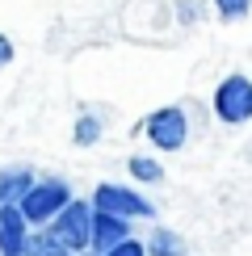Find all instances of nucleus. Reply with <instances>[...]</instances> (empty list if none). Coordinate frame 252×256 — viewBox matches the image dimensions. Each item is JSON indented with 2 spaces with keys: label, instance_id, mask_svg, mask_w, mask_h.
<instances>
[{
  "label": "nucleus",
  "instance_id": "obj_16",
  "mask_svg": "<svg viewBox=\"0 0 252 256\" xmlns=\"http://www.w3.org/2000/svg\"><path fill=\"white\" fill-rule=\"evenodd\" d=\"M76 256H97V252H92V248H84V252H76Z\"/></svg>",
  "mask_w": 252,
  "mask_h": 256
},
{
  "label": "nucleus",
  "instance_id": "obj_12",
  "mask_svg": "<svg viewBox=\"0 0 252 256\" xmlns=\"http://www.w3.org/2000/svg\"><path fill=\"white\" fill-rule=\"evenodd\" d=\"M101 134H105V126L97 114H80L76 126H72V138H76V147H92V143H101Z\"/></svg>",
  "mask_w": 252,
  "mask_h": 256
},
{
  "label": "nucleus",
  "instance_id": "obj_8",
  "mask_svg": "<svg viewBox=\"0 0 252 256\" xmlns=\"http://www.w3.org/2000/svg\"><path fill=\"white\" fill-rule=\"evenodd\" d=\"M143 244H147V256H189V252H194L181 231H176V227H164V222H156V227L147 231Z\"/></svg>",
  "mask_w": 252,
  "mask_h": 256
},
{
  "label": "nucleus",
  "instance_id": "obj_13",
  "mask_svg": "<svg viewBox=\"0 0 252 256\" xmlns=\"http://www.w3.org/2000/svg\"><path fill=\"white\" fill-rule=\"evenodd\" d=\"M210 4H214V13L223 21H244L252 13V0H210Z\"/></svg>",
  "mask_w": 252,
  "mask_h": 256
},
{
  "label": "nucleus",
  "instance_id": "obj_9",
  "mask_svg": "<svg viewBox=\"0 0 252 256\" xmlns=\"http://www.w3.org/2000/svg\"><path fill=\"white\" fill-rule=\"evenodd\" d=\"M34 180H38V172L30 164H4V168H0V198H4V202H21Z\"/></svg>",
  "mask_w": 252,
  "mask_h": 256
},
{
  "label": "nucleus",
  "instance_id": "obj_5",
  "mask_svg": "<svg viewBox=\"0 0 252 256\" xmlns=\"http://www.w3.org/2000/svg\"><path fill=\"white\" fill-rule=\"evenodd\" d=\"M46 227L55 231L72 252H84V248L92 244V202H88V198H72L68 206L46 222Z\"/></svg>",
  "mask_w": 252,
  "mask_h": 256
},
{
  "label": "nucleus",
  "instance_id": "obj_15",
  "mask_svg": "<svg viewBox=\"0 0 252 256\" xmlns=\"http://www.w3.org/2000/svg\"><path fill=\"white\" fill-rule=\"evenodd\" d=\"M13 55H17V50H13V42L0 34V68H8V63H13Z\"/></svg>",
  "mask_w": 252,
  "mask_h": 256
},
{
  "label": "nucleus",
  "instance_id": "obj_14",
  "mask_svg": "<svg viewBox=\"0 0 252 256\" xmlns=\"http://www.w3.org/2000/svg\"><path fill=\"white\" fill-rule=\"evenodd\" d=\"M101 256H147V244L139 236H126L122 244H114L110 252H101Z\"/></svg>",
  "mask_w": 252,
  "mask_h": 256
},
{
  "label": "nucleus",
  "instance_id": "obj_6",
  "mask_svg": "<svg viewBox=\"0 0 252 256\" xmlns=\"http://www.w3.org/2000/svg\"><path fill=\"white\" fill-rule=\"evenodd\" d=\"M30 222L17 202H0V256H26Z\"/></svg>",
  "mask_w": 252,
  "mask_h": 256
},
{
  "label": "nucleus",
  "instance_id": "obj_11",
  "mask_svg": "<svg viewBox=\"0 0 252 256\" xmlns=\"http://www.w3.org/2000/svg\"><path fill=\"white\" fill-rule=\"evenodd\" d=\"M126 172H130L134 185H160L164 180V164H160V156H130L126 160Z\"/></svg>",
  "mask_w": 252,
  "mask_h": 256
},
{
  "label": "nucleus",
  "instance_id": "obj_3",
  "mask_svg": "<svg viewBox=\"0 0 252 256\" xmlns=\"http://www.w3.org/2000/svg\"><path fill=\"white\" fill-rule=\"evenodd\" d=\"M92 210H110V214H122V218H156V202L143 194L139 185H122V180H97L92 185Z\"/></svg>",
  "mask_w": 252,
  "mask_h": 256
},
{
  "label": "nucleus",
  "instance_id": "obj_7",
  "mask_svg": "<svg viewBox=\"0 0 252 256\" xmlns=\"http://www.w3.org/2000/svg\"><path fill=\"white\" fill-rule=\"evenodd\" d=\"M126 236H134V218H122V214H110V210H92V252H110L114 244H122Z\"/></svg>",
  "mask_w": 252,
  "mask_h": 256
},
{
  "label": "nucleus",
  "instance_id": "obj_10",
  "mask_svg": "<svg viewBox=\"0 0 252 256\" xmlns=\"http://www.w3.org/2000/svg\"><path fill=\"white\" fill-rule=\"evenodd\" d=\"M26 256H76L63 244L50 227H30V240H26Z\"/></svg>",
  "mask_w": 252,
  "mask_h": 256
},
{
  "label": "nucleus",
  "instance_id": "obj_2",
  "mask_svg": "<svg viewBox=\"0 0 252 256\" xmlns=\"http://www.w3.org/2000/svg\"><path fill=\"white\" fill-rule=\"evenodd\" d=\"M72 198H76V189H72L63 176H38L34 185L26 189V198H21L17 206H21V214H26L30 227H46V222L55 218Z\"/></svg>",
  "mask_w": 252,
  "mask_h": 256
},
{
  "label": "nucleus",
  "instance_id": "obj_4",
  "mask_svg": "<svg viewBox=\"0 0 252 256\" xmlns=\"http://www.w3.org/2000/svg\"><path fill=\"white\" fill-rule=\"evenodd\" d=\"M143 138L156 152H185L189 143V114L181 105H160L143 118Z\"/></svg>",
  "mask_w": 252,
  "mask_h": 256
},
{
  "label": "nucleus",
  "instance_id": "obj_1",
  "mask_svg": "<svg viewBox=\"0 0 252 256\" xmlns=\"http://www.w3.org/2000/svg\"><path fill=\"white\" fill-rule=\"evenodd\" d=\"M210 110H214L218 126H248L252 122V76L227 72L210 92Z\"/></svg>",
  "mask_w": 252,
  "mask_h": 256
}]
</instances>
